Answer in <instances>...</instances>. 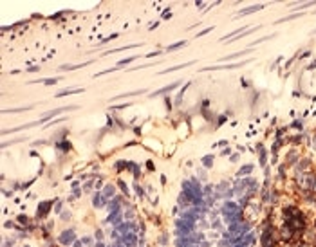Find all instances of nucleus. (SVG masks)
Returning <instances> with one entry per match:
<instances>
[{
	"label": "nucleus",
	"mask_w": 316,
	"mask_h": 247,
	"mask_svg": "<svg viewBox=\"0 0 316 247\" xmlns=\"http://www.w3.org/2000/svg\"><path fill=\"white\" fill-rule=\"evenodd\" d=\"M54 211H56V213H60V211H62V204H60V202H56V206H54Z\"/></svg>",
	"instance_id": "a878e982"
},
{
	"label": "nucleus",
	"mask_w": 316,
	"mask_h": 247,
	"mask_svg": "<svg viewBox=\"0 0 316 247\" xmlns=\"http://www.w3.org/2000/svg\"><path fill=\"white\" fill-rule=\"evenodd\" d=\"M33 108V107H22V108H6L4 114H18V112H25V110Z\"/></svg>",
	"instance_id": "4468645a"
},
{
	"label": "nucleus",
	"mask_w": 316,
	"mask_h": 247,
	"mask_svg": "<svg viewBox=\"0 0 316 247\" xmlns=\"http://www.w3.org/2000/svg\"><path fill=\"white\" fill-rule=\"evenodd\" d=\"M58 148H62V150H69V148H71V145H69V143H60V145H58Z\"/></svg>",
	"instance_id": "412c9836"
},
{
	"label": "nucleus",
	"mask_w": 316,
	"mask_h": 247,
	"mask_svg": "<svg viewBox=\"0 0 316 247\" xmlns=\"http://www.w3.org/2000/svg\"><path fill=\"white\" fill-rule=\"evenodd\" d=\"M237 56H244V52H233L230 56H224L222 60H233V58H237Z\"/></svg>",
	"instance_id": "6ab92c4d"
},
{
	"label": "nucleus",
	"mask_w": 316,
	"mask_h": 247,
	"mask_svg": "<svg viewBox=\"0 0 316 247\" xmlns=\"http://www.w3.org/2000/svg\"><path fill=\"white\" fill-rule=\"evenodd\" d=\"M74 240H76L74 231H63V234H60V242L65 245H71V242H74Z\"/></svg>",
	"instance_id": "7ed1b4c3"
},
{
	"label": "nucleus",
	"mask_w": 316,
	"mask_h": 247,
	"mask_svg": "<svg viewBox=\"0 0 316 247\" xmlns=\"http://www.w3.org/2000/svg\"><path fill=\"white\" fill-rule=\"evenodd\" d=\"M195 61L192 60V61H188V63H181V65H175V67H170V69H166V71H163L161 74H168V72H172V71H179V69H184V67H190V65H193Z\"/></svg>",
	"instance_id": "9d476101"
},
{
	"label": "nucleus",
	"mask_w": 316,
	"mask_h": 247,
	"mask_svg": "<svg viewBox=\"0 0 316 247\" xmlns=\"http://www.w3.org/2000/svg\"><path fill=\"white\" fill-rule=\"evenodd\" d=\"M144 92V88H141V90H134V92H128V94H119V96H116V99H123V97H132V96H139V94H143Z\"/></svg>",
	"instance_id": "ddd939ff"
},
{
	"label": "nucleus",
	"mask_w": 316,
	"mask_h": 247,
	"mask_svg": "<svg viewBox=\"0 0 316 247\" xmlns=\"http://www.w3.org/2000/svg\"><path fill=\"white\" fill-rule=\"evenodd\" d=\"M141 44H134V45H123V47H117V49H108L105 54H112V52H121V51H127V49H134V47H139Z\"/></svg>",
	"instance_id": "9b49d317"
},
{
	"label": "nucleus",
	"mask_w": 316,
	"mask_h": 247,
	"mask_svg": "<svg viewBox=\"0 0 316 247\" xmlns=\"http://www.w3.org/2000/svg\"><path fill=\"white\" fill-rule=\"evenodd\" d=\"M94 60H87V61H81V63H74V65H62L60 69L62 71H76V69H81V67H85V65H90Z\"/></svg>",
	"instance_id": "39448f33"
},
{
	"label": "nucleus",
	"mask_w": 316,
	"mask_h": 247,
	"mask_svg": "<svg viewBox=\"0 0 316 247\" xmlns=\"http://www.w3.org/2000/svg\"><path fill=\"white\" fill-rule=\"evenodd\" d=\"M74 247H81V242H74Z\"/></svg>",
	"instance_id": "cd10ccee"
},
{
	"label": "nucleus",
	"mask_w": 316,
	"mask_h": 247,
	"mask_svg": "<svg viewBox=\"0 0 316 247\" xmlns=\"http://www.w3.org/2000/svg\"><path fill=\"white\" fill-rule=\"evenodd\" d=\"M94 208H105V197H103V193H96L94 195Z\"/></svg>",
	"instance_id": "1a4fd4ad"
},
{
	"label": "nucleus",
	"mask_w": 316,
	"mask_h": 247,
	"mask_svg": "<svg viewBox=\"0 0 316 247\" xmlns=\"http://www.w3.org/2000/svg\"><path fill=\"white\" fill-rule=\"evenodd\" d=\"M18 220H20L22 224H29V218L25 217V215H20V217H18Z\"/></svg>",
	"instance_id": "4be33fe9"
},
{
	"label": "nucleus",
	"mask_w": 316,
	"mask_h": 247,
	"mask_svg": "<svg viewBox=\"0 0 316 247\" xmlns=\"http://www.w3.org/2000/svg\"><path fill=\"white\" fill-rule=\"evenodd\" d=\"M49 209H51V202H42L40 206H38V217L43 218L47 213H49Z\"/></svg>",
	"instance_id": "0eeeda50"
},
{
	"label": "nucleus",
	"mask_w": 316,
	"mask_h": 247,
	"mask_svg": "<svg viewBox=\"0 0 316 247\" xmlns=\"http://www.w3.org/2000/svg\"><path fill=\"white\" fill-rule=\"evenodd\" d=\"M36 124H42V121H35V123H29V124L13 126V128H7V130H4L2 134H4V135H7V134H13V132H20V130H25V128H33V126H36Z\"/></svg>",
	"instance_id": "f03ea898"
},
{
	"label": "nucleus",
	"mask_w": 316,
	"mask_h": 247,
	"mask_svg": "<svg viewBox=\"0 0 316 247\" xmlns=\"http://www.w3.org/2000/svg\"><path fill=\"white\" fill-rule=\"evenodd\" d=\"M76 108H78L76 105H72V107H60V108H52V110H49V112H43L42 117H40V121H42V123H45V121H49L51 117L60 116V114H63V112H69V110H76Z\"/></svg>",
	"instance_id": "f257e3e1"
},
{
	"label": "nucleus",
	"mask_w": 316,
	"mask_h": 247,
	"mask_svg": "<svg viewBox=\"0 0 316 247\" xmlns=\"http://www.w3.org/2000/svg\"><path fill=\"white\" fill-rule=\"evenodd\" d=\"M103 197H107V198H110V197H114V186H112V184H108V186H105V189H103Z\"/></svg>",
	"instance_id": "2eb2a0df"
},
{
	"label": "nucleus",
	"mask_w": 316,
	"mask_h": 247,
	"mask_svg": "<svg viewBox=\"0 0 316 247\" xmlns=\"http://www.w3.org/2000/svg\"><path fill=\"white\" fill-rule=\"evenodd\" d=\"M117 184H119V188L123 189V193H128V189H127V186H125V182H123V181H119Z\"/></svg>",
	"instance_id": "5701e85b"
},
{
	"label": "nucleus",
	"mask_w": 316,
	"mask_h": 247,
	"mask_svg": "<svg viewBox=\"0 0 316 247\" xmlns=\"http://www.w3.org/2000/svg\"><path fill=\"white\" fill-rule=\"evenodd\" d=\"M119 211H116V213H112L110 215V218H108V222H112V224H119Z\"/></svg>",
	"instance_id": "dca6fc26"
},
{
	"label": "nucleus",
	"mask_w": 316,
	"mask_h": 247,
	"mask_svg": "<svg viewBox=\"0 0 316 247\" xmlns=\"http://www.w3.org/2000/svg\"><path fill=\"white\" fill-rule=\"evenodd\" d=\"M24 141V137H18V139H13L11 143H4V148H7V146H11V145H16V143H22Z\"/></svg>",
	"instance_id": "a211bd4d"
},
{
	"label": "nucleus",
	"mask_w": 316,
	"mask_h": 247,
	"mask_svg": "<svg viewBox=\"0 0 316 247\" xmlns=\"http://www.w3.org/2000/svg\"><path fill=\"white\" fill-rule=\"evenodd\" d=\"M242 63H230V65H213V67H204L202 71H221V69H237Z\"/></svg>",
	"instance_id": "423d86ee"
},
{
	"label": "nucleus",
	"mask_w": 316,
	"mask_h": 247,
	"mask_svg": "<svg viewBox=\"0 0 316 247\" xmlns=\"http://www.w3.org/2000/svg\"><path fill=\"white\" fill-rule=\"evenodd\" d=\"M186 45V42H177V44H172L166 51H175V49H181V47H184Z\"/></svg>",
	"instance_id": "f3484780"
},
{
	"label": "nucleus",
	"mask_w": 316,
	"mask_h": 247,
	"mask_svg": "<svg viewBox=\"0 0 316 247\" xmlns=\"http://www.w3.org/2000/svg\"><path fill=\"white\" fill-rule=\"evenodd\" d=\"M181 85V81H173L172 85H166L165 88H161V90H155V92H152V97H155V96H161V94H166V92H170V90H173L175 87H179Z\"/></svg>",
	"instance_id": "20e7f679"
},
{
	"label": "nucleus",
	"mask_w": 316,
	"mask_h": 247,
	"mask_svg": "<svg viewBox=\"0 0 316 247\" xmlns=\"http://www.w3.org/2000/svg\"><path fill=\"white\" fill-rule=\"evenodd\" d=\"M81 92H83V88H67V90L58 92L56 97H63V96H69V94H81Z\"/></svg>",
	"instance_id": "6e6552de"
},
{
	"label": "nucleus",
	"mask_w": 316,
	"mask_h": 247,
	"mask_svg": "<svg viewBox=\"0 0 316 247\" xmlns=\"http://www.w3.org/2000/svg\"><path fill=\"white\" fill-rule=\"evenodd\" d=\"M202 162H204V166H211V157H210V155H206V157L202 159Z\"/></svg>",
	"instance_id": "aec40b11"
},
{
	"label": "nucleus",
	"mask_w": 316,
	"mask_h": 247,
	"mask_svg": "<svg viewBox=\"0 0 316 247\" xmlns=\"http://www.w3.org/2000/svg\"><path fill=\"white\" fill-rule=\"evenodd\" d=\"M210 31H213L211 27H208V29H204V31H201V33H197V36H202V34H208Z\"/></svg>",
	"instance_id": "b1692460"
},
{
	"label": "nucleus",
	"mask_w": 316,
	"mask_h": 247,
	"mask_svg": "<svg viewBox=\"0 0 316 247\" xmlns=\"http://www.w3.org/2000/svg\"><path fill=\"white\" fill-rule=\"evenodd\" d=\"M157 54H159V51H155V52H148V54H146V58H154V56H157Z\"/></svg>",
	"instance_id": "bb28decb"
},
{
	"label": "nucleus",
	"mask_w": 316,
	"mask_h": 247,
	"mask_svg": "<svg viewBox=\"0 0 316 247\" xmlns=\"http://www.w3.org/2000/svg\"><path fill=\"white\" fill-rule=\"evenodd\" d=\"M132 103H123V105H117V107H110V108H125V107H130Z\"/></svg>",
	"instance_id": "393cba45"
},
{
	"label": "nucleus",
	"mask_w": 316,
	"mask_h": 247,
	"mask_svg": "<svg viewBox=\"0 0 316 247\" xmlns=\"http://www.w3.org/2000/svg\"><path fill=\"white\" fill-rule=\"evenodd\" d=\"M60 78H47V80H35L33 83H43V85H56Z\"/></svg>",
	"instance_id": "f8f14e48"
}]
</instances>
